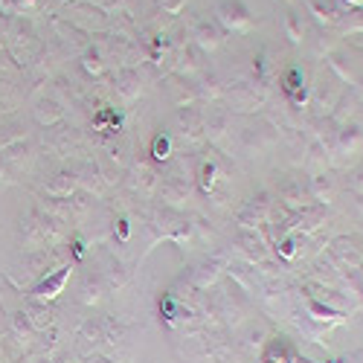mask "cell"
I'll use <instances>...</instances> for the list:
<instances>
[{
    "instance_id": "1",
    "label": "cell",
    "mask_w": 363,
    "mask_h": 363,
    "mask_svg": "<svg viewBox=\"0 0 363 363\" xmlns=\"http://www.w3.org/2000/svg\"><path fill=\"white\" fill-rule=\"evenodd\" d=\"M155 151H157V155H155V157H166V151H169V143H166V140L160 137V140L155 143Z\"/></svg>"
}]
</instances>
